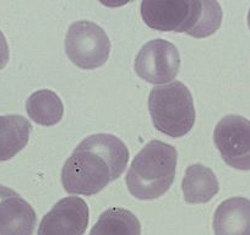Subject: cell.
Instances as JSON below:
<instances>
[{
    "label": "cell",
    "mask_w": 250,
    "mask_h": 235,
    "mask_svg": "<svg viewBox=\"0 0 250 235\" xmlns=\"http://www.w3.org/2000/svg\"><path fill=\"white\" fill-rule=\"evenodd\" d=\"M129 162V150L110 134H96L81 141L62 170V184L71 195L92 196L117 180Z\"/></svg>",
    "instance_id": "1"
},
{
    "label": "cell",
    "mask_w": 250,
    "mask_h": 235,
    "mask_svg": "<svg viewBox=\"0 0 250 235\" xmlns=\"http://www.w3.org/2000/svg\"><path fill=\"white\" fill-rule=\"evenodd\" d=\"M141 16L152 30L205 38L220 28L223 14L220 4L210 0H145Z\"/></svg>",
    "instance_id": "2"
},
{
    "label": "cell",
    "mask_w": 250,
    "mask_h": 235,
    "mask_svg": "<svg viewBox=\"0 0 250 235\" xmlns=\"http://www.w3.org/2000/svg\"><path fill=\"white\" fill-rule=\"evenodd\" d=\"M178 152L172 145L150 141L131 162L126 186L139 200H155L165 195L175 176Z\"/></svg>",
    "instance_id": "3"
},
{
    "label": "cell",
    "mask_w": 250,
    "mask_h": 235,
    "mask_svg": "<svg viewBox=\"0 0 250 235\" xmlns=\"http://www.w3.org/2000/svg\"><path fill=\"white\" fill-rule=\"evenodd\" d=\"M148 110L153 126L173 138L187 135L195 124L193 96L180 81L152 88L148 96Z\"/></svg>",
    "instance_id": "4"
},
{
    "label": "cell",
    "mask_w": 250,
    "mask_h": 235,
    "mask_svg": "<svg viewBox=\"0 0 250 235\" xmlns=\"http://www.w3.org/2000/svg\"><path fill=\"white\" fill-rule=\"evenodd\" d=\"M68 58L83 70H93L108 60L110 40L102 27L91 21H76L65 37Z\"/></svg>",
    "instance_id": "5"
},
{
    "label": "cell",
    "mask_w": 250,
    "mask_h": 235,
    "mask_svg": "<svg viewBox=\"0 0 250 235\" xmlns=\"http://www.w3.org/2000/svg\"><path fill=\"white\" fill-rule=\"evenodd\" d=\"M140 78L161 85L177 78L180 69V55L173 43L165 39H153L143 45L134 64Z\"/></svg>",
    "instance_id": "6"
},
{
    "label": "cell",
    "mask_w": 250,
    "mask_h": 235,
    "mask_svg": "<svg viewBox=\"0 0 250 235\" xmlns=\"http://www.w3.org/2000/svg\"><path fill=\"white\" fill-rule=\"evenodd\" d=\"M213 141L226 164L250 170V121L240 115H227L218 121Z\"/></svg>",
    "instance_id": "7"
},
{
    "label": "cell",
    "mask_w": 250,
    "mask_h": 235,
    "mask_svg": "<svg viewBox=\"0 0 250 235\" xmlns=\"http://www.w3.org/2000/svg\"><path fill=\"white\" fill-rule=\"evenodd\" d=\"M88 220L87 203L78 196H69L58 201L43 217L38 235H83Z\"/></svg>",
    "instance_id": "8"
},
{
    "label": "cell",
    "mask_w": 250,
    "mask_h": 235,
    "mask_svg": "<svg viewBox=\"0 0 250 235\" xmlns=\"http://www.w3.org/2000/svg\"><path fill=\"white\" fill-rule=\"evenodd\" d=\"M37 215L18 193L0 185V235H32Z\"/></svg>",
    "instance_id": "9"
},
{
    "label": "cell",
    "mask_w": 250,
    "mask_h": 235,
    "mask_svg": "<svg viewBox=\"0 0 250 235\" xmlns=\"http://www.w3.org/2000/svg\"><path fill=\"white\" fill-rule=\"evenodd\" d=\"M215 235H250V200L232 197L220 203L213 215Z\"/></svg>",
    "instance_id": "10"
},
{
    "label": "cell",
    "mask_w": 250,
    "mask_h": 235,
    "mask_svg": "<svg viewBox=\"0 0 250 235\" xmlns=\"http://www.w3.org/2000/svg\"><path fill=\"white\" fill-rule=\"evenodd\" d=\"M183 195L188 203H206L217 195L220 184L215 173L203 164L189 165L182 183Z\"/></svg>",
    "instance_id": "11"
},
{
    "label": "cell",
    "mask_w": 250,
    "mask_h": 235,
    "mask_svg": "<svg viewBox=\"0 0 250 235\" xmlns=\"http://www.w3.org/2000/svg\"><path fill=\"white\" fill-rule=\"evenodd\" d=\"M31 130V123L21 115H0V162L11 159L26 147Z\"/></svg>",
    "instance_id": "12"
},
{
    "label": "cell",
    "mask_w": 250,
    "mask_h": 235,
    "mask_svg": "<svg viewBox=\"0 0 250 235\" xmlns=\"http://www.w3.org/2000/svg\"><path fill=\"white\" fill-rule=\"evenodd\" d=\"M26 112L38 125L53 126L62 120L64 105L55 92L50 90H40L28 97Z\"/></svg>",
    "instance_id": "13"
},
{
    "label": "cell",
    "mask_w": 250,
    "mask_h": 235,
    "mask_svg": "<svg viewBox=\"0 0 250 235\" xmlns=\"http://www.w3.org/2000/svg\"><path fill=\"white\" fill-rule=\"evenodd\" d=\"M90 235H141V224L133 212L113 207L100 215Z\"/></svg>",
    "instance_id": "14"
},
{
    "label": "cell",
    "mask_w": 250,
    "mask_h": 235,
    "mask_svg": "<svg viewBox=\"0 0 250 235\" xmlns=\"http://www.w3.org/2000/svg\"><path fill=\"white\" fill-rule=\"evenodd\" d=\"M9 57H10V52H9L8 42L5 39V36L0 31V70H3L6 66Z\"/></svg>",
    "instance_id": "15"
},
{
    "label": "cell",
    "mask_w": 250,
    "mask_h": 235,
    "mask_svg": "<svg viewBox=\"0 0 250 235\" xmlns=\"http://www.w3.org/2000/svg\"><path fill=\"white\" fill-rule=\"evenodd\" d=\"M248 25H249V28H250V10L249 13H248Z\"/></svg>",
    "instance_id": "16"
}]
</instances>
